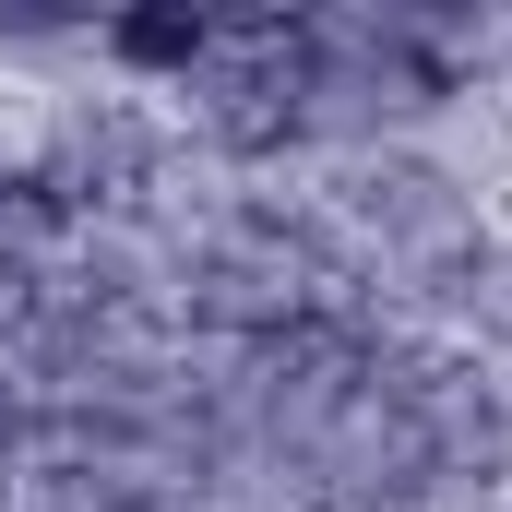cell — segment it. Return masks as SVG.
Returning a JSON list of instances; mask_svg holds the SVG:
<instances>
[{
	"instance_id": "6da1fadb",
	"label": "cell",
	"mask_w": 512,
	"mask_h": 512,
	"mask_svg": "<svg viewBox=\"0 0 512 512\" xmlns=\"http://www.w3.org/2000/svg\"><path fill=\"white\" fill-rule=\"evenodd\" d=\"M334 215H346L358 239H382L405 274H429L441 251H465V239H477L465 179H453V167H429V155H405V143H382V155H358V167H346Z\"/></svg>"
},
{
	"instance_id": "7a4b0ae2",
	"label": "cell",
	"mask_w": 512,
	"mask_h": 512,
	"mask_svg": "<svg viewBox=\"0 0 512 512\" xmlns=\"http://www.w3.org/2000/svg\"><path fill=\"white\" fill-rule=\"evenodd\" d=\"M215 36H227V24H203V12H120L96 48H108L120 72H179V84H191V72L215 60Z\"/></svg>"
},
{
	"instance_id": "3957f363",
	"label": "cell",
	"mask_w": 512,
	"mask_h": 512,
	"mask_svg": "<svg viewBox=\"0 0 512 512\" xmlns=\"http://www.w3.org/2000/svg\"><path fill=\"white\" fill-rule=\"evenodd\" d=\"M477 512H512V501H477Z\"/></svg>"
}]
</instances>
